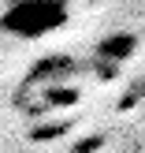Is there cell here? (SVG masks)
I'll list each match as a JSON object with an SVG mask.
<instances>
[{"mask_svg": "<svg viewBox=\"0 0 145 153\" xmlns=\"http://www.w3.org/2000/svg\"><path fill=\"white\" fill-rule=\"evenodd\" d=\"M67 19H71L67 0H11L0 15V26L15 37H45L56 34Z\"/></svg>", "mask_w": 145, "mask_h": 153, "instance_id": "obj_1", "label": "cell"}, {"mask_svg": "<svg viewBox=\"0 0 145 153\" xmlns=\"http://www.w3.org/2000/svg\"><path fill=\"white\" fill-rule=\"evenodd\" d=\"M97 56L108 60V64H123V60L134 56V37H130V34H116V37H108V41L97 49Z\"/></svg>", "mask_w": 145, "mask_h": 153, "instance_id": "obj_2", "label": "cell"}]
</instances>
